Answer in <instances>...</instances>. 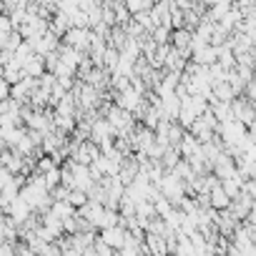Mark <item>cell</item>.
Listing matches in <instances>:
<instances>
[{"label":"cell","instance_id":"6da1fadb","mask_svg":"<svg viewBox=\"0 0 256 256\" xmlns=\"http://www.w3.org/2000/svg\"><path fill=\"white\" fill-rule=\"evenodd\" d=\"M156 188H158V194L176 208L181 201H184V196H186V186H184V181L176 176V174H171V171H166L164 176H161V181L156 184Z\"/></svg>","mask_w":256,"mask_h":256},{"label":"cell","instance_id":"7a4b0ae2","mask_svg":"<svg viewBox=\"0 0 256 256\" xmlns=\"http://www.w3.org/2000/svg\"><path fill=\"white\" fill-rule=\"evenodd\" d=\"M88 43H90V28H68L63 36V46L78 50V53H88Z\"/></svg>","mask_w":256,"mask_h":256},{"label":"cell","instance_id":"3957f363","mask_svg":"<svg viewBox=\"0 0 256 256\" xmlns=\"http://www.w3.org/2000/svg\"><path fill=\"white\" fill-rule=\"evenodd\" d=\"M76 214H78L80 218H86V221L93 226V231H96V228H100V221H103L106 206H103V204H98V201H86Z\"/></svg>","mask_w":256,"mask_h":256},{"label":"cell","instance_id":"277c9868","mask_svg":"<svg viewBox=\"0 0 256 256\" xmlns=\"http://www.w3.org/2000/svg\"><path fill=\"white\" fill-rule=\"evenodd\" d=\"M30 46H33V50L38 53V56H48V53H56L58 48H60V38L58 36H53L50 30H46L40 38H36V40H28Z\"/></svg>","mask_w":256,"mask_h":256},{"label":"cell","instance_id":"5b68a950","mask_svg":"<svg viewBox=\"0 0 256 256\" xmlns=\"http://www.w3.org/2000/svg\"><path fill=\"white\" fill-rule=\"evenodd\" d=\"M36 88H38V78H23V80H18L16 86H10V98L23 106V103L30 100V96H33Z\"/></svg>","mask_w":256,"mask_h":256},{"label":"cell","instance_id":"8992f818","mask_svg":"<svg viewBox=\"0 0 256 256\" xmlns=\"http://www.w3.org/2000/svg\"><path fill=\"white\" fill-rule=\"evenodd\" d=\"M211 174L218 178V181H224V178H231V176H236V164H234V158L228 156V154H218V158L211 164Z\"/></svg>","mask_w":256,"mask_h":256},{"label":"cell","instance_id":"52a82bcc","mask_svg":"<svg viewBox=\"0 0 256 256\" xmlns=\"http://www.w3.org/2000/svg\"><path fill=\"white\" fill-rule=\"evenodd\" d=\"M116 96V106L128 110V113H136L144 103V96H138L134 88H128V90H120V93H113Z\"/></svg>","mask_w":256,"mask_h":256},{"label":"cell","instance_id":"ba28073f","mask_svg":"<svg viewBox=\"0 0 256 256\" xmlns=\"http://www.w3.org/2000/svg\"><path fill=\"white\" fill-rule=\"evenodd\" d=\"M106 246H110L113 251H120L123 248V238H126V228L118 224V226H110V228H100V236H98Z\"/></svg>","mask_w":256,"mask_h":256},{"label":"cell","instance_id":"9c48e42d","mask_svg":"<svg viewBox=\"0 0 256 256\" xmlns=\"http://www.w3.org/2000/svg\"><path fill=\"white\" fill-rule=\"evenodd\" d=\"M43 73H46V60H43V56L33 53V56L23 63V76H26V78H40Z\"/></svg>","mask_w":256,"mask_h":256},{"label":"cell","instance_id":"30bf717a","mask_svg":"<svg viewBox=\"0 0 256 256\" xmlns=\"http://www.w3.org/2000/svg\"><path fill=\"white\" fill-rule=\"evenodd\" d=\"M236 98V90L224 80V83H214L211 86V98L208 100H221V103H231Z\"/></svg>","mask_w":256,"mask_h":256},{"label":"cell","instance_id":"8fae6325","mask_svg":"<svg viewBox=\"0 0 256 256\" xmlns=\"http://www.w3.org/2000/svg\"><path fill=\"white\" fill-rule=\"evenodd\" d=\"M191 63H196V66H214L216 63V48L214 46H204V48L194 50L191 53Z\"/></svg>","mask_w":256,"mask_h":256},{"label":"cell","instance_id":"7c38bea8","mask_svg":"<svg viewBox=\"0 0 256 256\" xmlns=\"http://www.w3.org/2000/svg\"><path fill=\"white\" fill-rule=\"evenodd\" d=\"M23 78H26V76H23V66H20L16 58H13L10 63L3 66V80H6L8 86H16V83L23 80Z\"/></svg>","mask_w":256,"mask_h":256},{"label":"cell","instance_id":"4fadbf2b","mask_svg":"<svg viewBox=\"0 0 256 256\" xmlns=\"http://www.w3.org/2000/svg\"><path fill=\"white\" fill-rule=\"evenodd\" d=\"M228 204H231V198L224 194L221 184H218L216 188H211V191H208V206H211L214 211H226V208H228Z\"/></svg>","mask_w":256,"mask_h":256},{"label":"cell","instance_id":"5bb4252c","mask_svg":"<svg viewBox=\"0 0 256 256\" xmlns=\"http://www.w3.org/2000/svg\"><path fill=\"white\" fill-rule=\"evenodd\" d=\"M126 40H128V36H126V30H123L120 26H113V28H108V36H106V46H108V48L123 50Z\"/></svg>","mask_w":256,"mask_h":256},{"label":"cell","instance_id":"9a60e30c","mask_svg":"<svg viewBox=\"0 0 256 256\" xmlns=\"http://www.w3.org/2000/svg\"><path fill=\"white\" fill-rule=\"evenodd\" d=\"M208 110L214 113V118L218 120V126H221V123L234 120V116H231V106H228V103H221V100H208Z\"/></svg>","mask_w":256,"mask_h":256},{"label":"cell","instance_id":"2e32d148","mask_svg":"<svg viewBox=\"0 0 256 256\" xmlns=\"http://www.w3.org/2000/svg\"><path fill=\"white\" fill-rule=\"evenodd\" d=\"M56 113H58V116H70V118H76V116H78V103H76V98H73L70 93H66V96L56 103Z\"/></svg>","mask_w":256,"mask_h":256},{"label":"cell","instance_id":"e0dca14e","mask_svg":"<svg viewBox=\"0 0 256 256\" xmlns=\"http://www.w3.org/2000/svg\"><path fill=\"white\" fill-rule=\"evenodd\" d=\"M56 218H60V221H66V218H70V216H76V208L68 204V201H50V208H48Z\"/></svg>","mask_w":256,"mask_h":256},{"label":"cell","instance_id":"ac0fdd59","mask_svg":"<svg viewBox=\"0 0 256 256\" xmlns=\"http://www.w3.org/2000/svg\"><path fill=\"white\" fill-rule=\"evenodd\" d=\"M241 184H244V178L236 174V176H231V178H224V181H221V188H224V194L234 201V198L241 194Z\"/></svg>","mask_w":256,"mask_h":256},{"label":"cell","instance_id":"d6986e66","mask_svg":"<svg viewBox=\"0 0 256 256\" xmlns=\"http://www.w3.org/2000/svg\"><path fill=\"white\" fill-rule=\"evenodd\" d=\"M38 176L43 178V184H46L48 191H53L56 186H60V166H53V168H48L46 174H38Z\"/></svg>","mask_w":256,"mask_h":256},{"label":"cell","instance_id":"ffe728a7","mask_svg":"<svg viewBox=\"0 0 256 256\" xmlns=\"http://www.w3.org/2000/svg\"><path fill=\"white\" fill-rule=\"evenodd\" d=\"M113 13H116V26H126L128 20H131V13L126 10V6H123V0H113Z\"/></svg>","mask_w":256,"mask_h":256},{"label":"cell","instance_id":"44dd1931","mask_svg":"<svg viewBox=\"0 0 256 256\" xmlns=\"http://www.w3.org/2000/svg\"><path fill=\"white\" fill-rule=\"evenodd\" d=\"M131 18H134V20H136V23H138V26L146 30V33H151V30L156 28V23H154V18H151V13H148V10H141V13L131 16Z\"/></svg>","mask_w":256,"mask_h":256},{"label":"cell","instance_id":"7402d4cb","mask_svg":"<svg viewBox=\"0 0 256 256\" xmlns=\"http://www.w3.org/2000/svg\"><path fill=\"white\" fill-rule=\"evenodd\" d=\"M66 201H68V204H70L73 208H80V206H83V204L88 201V196H86L83 191H76V188H70V191H68V198H66Z\"/></svg>","mask_w":256,"mask_h":256},{"label":"cell","instance_id":"603a6c76","mask_svg":"<svg viewBox=\"0 0 256 256\" xmlns=\"http://www.w3.org/2000/svg\"><path fill=\"white\" fill-rule=\"evenodd\" d=\"M120 224V216H118V211H113V208H106V214H103V221H100V228H110V226H118Z\"/></svg>","mask_w":256,"mask_h":256},{"label":"cell","instance_id":"cb8c5ba5","mask_svg":"<svg viewBox=\"0 0 256 256\" xmlns=\"http://www.w3.org/2000/svg\"><path fill=\"white\" fill-rule=\"evenodd\" d=\"M23 43V38H20V33L18 30H13L8 38H6V43H3V50H10V53H16V48Z\"/></svg>","mask_w":256,"mask_h":256},{"label":"cell","instance_id":"d4e9b609","mask_svg":"<svg viewBox=\"0 0 256 256\" xmlns=\"http://www.w3.org/2000/svg\"><path fill=\"white\" fill-rule=\"evenodd\" d=\"M53 166H56V164H53V158H50V156H46V158H40V161H38V168H36V171H38V174H46V171H48V168H53Z\"/></svg>","mask_w":256,"mask_h":256},{"label":"cell","instance_id":"484cf974","mask_svg":"<svg viewBox=\"0 0 256 256\" xmlns=\"http://www.w3.org/2000/svg\"><path fill=\"white\" fill-rule=\"evenodd\" d=\"M0 256H16V244H10V241L0 244Z\"/></svg>","mask_w":256,"mask_h":256},{"label":"cell","instance_id":"4316f807","mask_svg":"<svg viewBox=\"0 0 256 256\" xmlns=\"http://www.w3.org/2000/svg\"><path fill=\"white\" fill-rule=\"evenodd\" d=\"M16 256H36V254H33L26 244H16Z\"/></svg>","mask_w":256,"mask_h":256},{"label":"cell","instance_id":"83f0119b","mask_svg":"<svg viewBox=\"0 0 256 256\" xmlns=\"http://www.w3.org/2000/svg\"><path fill=\"white\" fill-rule=\"evenodd\" d=\"M6 98H10V86L0 78V100H6Z\"/></svg>","mask_w":256,"mask_h":256},{"label":"cell","instance_id":"f1b7e54d","mask_svg":"<svg viewBox=\"0 0 256 256\" xmlns=\"http://www.w3.org/2000/svg\"><path fill=\"white\" fill-rule=\"evenodd\" d=\"M30 3H43V0H30Z\"/></svg>","mask_w":256,"mask_h":256},{"label":"cell","instance_id":"f546056e","mask_svg":"<svg viewBox=\"0 0 256 256\" xmlns=\"http://www.w3.org/2000/svg\"><path fill=\"white\" fill-rule=\"evenodd\" d=\"M191 3H194V0H191Z\"/></svg>","mask_w":256,"mask_h":256}]
</instances>
